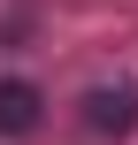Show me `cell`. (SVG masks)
Instances as JSON below:
<instances>
[{
  "mask_svg": "<svg viewBox=\"0 0 138 145\" xmlns=\"http://www.w3.org/2000/svg\"><path fill=\"white\" fill-rule=\"evenodd\" d=\"M23 130H38V84L8 76L0 84V138H23Z\"/></svg>",
  "mask_w": 138,
  "mask_h": 145,
  "instance_id": "obj_1",
  "label": "cell"
},
{
  "mask_svg": "<svg viewBox=\"0 0 138 145\" xmlns=\"http://www.w3.org/2000/svg\"><path fill=\"white\" fill-rule=\"evenodd\" d=\"M85 122H92V130H115V138H123V130L138 122V92H92V99H85Z\"/></svg>",
  "mask_w": 138,
  "mask_h": 145,
  "instance_id": "obj_2",
  "label": "cell"
}]
</instances>
